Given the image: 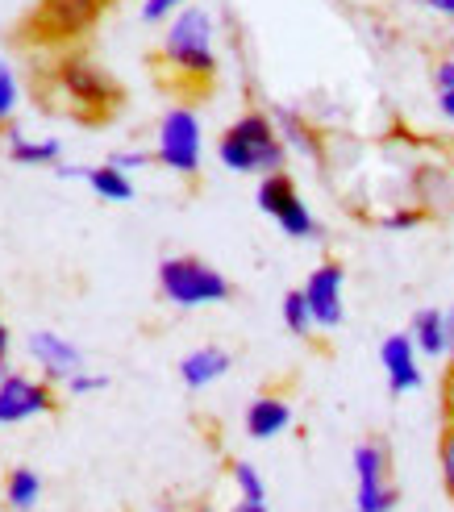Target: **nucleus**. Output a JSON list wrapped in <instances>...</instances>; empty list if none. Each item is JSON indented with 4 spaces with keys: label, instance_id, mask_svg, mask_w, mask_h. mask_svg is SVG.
<instances>
[{
    "label": "nucleus",
    "instance_id": "412c9836",
    "mask_svg": "<svg viewBox=\"0 0 454 512\" xmlns=\"http://www.w3.org/2000/svg\"><path fill=\"white\" fill-rule=\"evenodd\" d=\"M230 475H234V488H238V496H242V500H267L263 475H259V467H255V463H246V458H238V463L230 467Z\"/></svg>",
    "mask_w": 454,
    "mask_h": 512
},
{
    "label": "nucleus",
    "instance_id": "393cba45",
    "mask_svg": "<svg viewBox=\"0 0 454 512\" xmlns=\"http://www.w3.org/2000/svg\"><path fill=\"white\" fill-rule=\"evenodd\" d=\"M105 375H88V371H75L71 379H67V392L71 396H88V392H100V388H105Z\"/></svg>",
    "mask_w": 454,
    "mask_h": 512
},
{
    "label": "nucleus",
    "instance_id": "c85d7f7f",
    "mask_svg": "<svg viewBox=\"0 0 454 512\" xmlns=\"http://www.w3.org/2000/svg\"><path fill=\"white\" fill-rule=\"evenodd\" d=\"M434 88H438V92H450V88H454V59H442V63L434 67Z\"/></svg>",
    "mask_w": 454,
    "mask_h": 512
},
{
    "label": "nucleus",
    "instance_id": "6e6552de",
    "mask_svg": "<svg viewBox=\"0 0 454 512\" xmlns=\"http://www.w3.org/2000/svg\"><path fill=\"white\" fill-rule=\"evenodd\" d=\"M355 479H359V496L355 512H392L400 492L388 483V450L384 442H363L355 450Z\"/></svg>",
    "mask_w": 454,
    "mask_h": 512
},
{
    "label": "nucleus",
    "instance_id": "c9c22d12",
    "mask_svg": "<svg viewBox=\"0 0 454 512\" xmlns=\"http://www.w3.org/2000/svg\"><path fill=\"white\" fill-rule=\"evenodd\" d=\"M200 512H209V508H200Z\"/></svg>",
    "mask_w": 454,
    "mask_h": 512
},
{
    "label": "nucleus",
    "instance_id": "0eeeda50",
    "mask_svg": "<svg viewBox=\"0 0 454 512\" xmlns=\"http://www.w3.org/2000/svg\"><path fill=\"white\" fill-rule=\"evenodd\" d=\"M109 0H42L34 13V30L42 34V42H71L84 38L92 25L100 21Z\"/></svg>",
    "mask_w": 454,
    "mask_h": 512
},
{
    "label": "nucleus",
    "instance_id": "a211bd4d",
    "mask_svg": "<svg viewBox=\"0 0 454 512\" xmlns=\"http://www.w3.org/2000/svg\"><path fill=\"white\" fill-rule=\"evenodd\" d=\"M59 155H63V146L55 138L34 142V138H25L21 130H13V125H9V159L13 163H21V167H46V163H59Z\"/></svg>",
    "mask_w": 454,
    "mask_h": 512
},
{
    "label": "nucleus",
    "instance_id": "1a4fd4ad",
    "mask_svg": "<svg viewBox=\"0 0 454 512\" xmlns=\"http://www.w3.org/2000/svg\"><path fill=\"white\" fill-rule=\"evenodd\" d=\"M46 413H55L50 379H25V375L0 379V425H21V421L46 417Z\"/></svg>",
    "mask_w": 454,
    "mask_h": 512
},
{
    "label": "nucleus",
    "instance_id": "f3484780",
    "mask_svg": "<svg viewBox=\"0 0 454 512\" xmlns=\"http://www.w3.org/2000/svg\"><path fill=\"white\" fill-rule=\"evenodd\" d=\"M409 334L425 358H446V309H417Z\"/></svg>",
    "mask_w": 454,
    "mask_h": 512
},
{
    "label": "nucleus",
    "instance_id": "2f4dec72",
    "mask_svg": "<svg viewBox=\"0 0 454 512\" xmlns=\"http://www.w3.org/2000/svg\"><path fill=\"white\" fill-rule=\"evenodd\" d=\"M425 9H434V13H442V17H454V0H421Z\"/></svg>",
    "mask_w": 454,
    "mask_h": 512
},
{
    "label": "nucleus",
    "instance_id": "6ab92c4d",
    "mask_svg": "<svg viewBox=\"0 0 454 512\" xmlns=\"http://www.w3.org/2000/svg\"><path fill=\"white\" fill-rule=\"evenodd\" d=\"M38 500H42V479H38V471L13 467L9 479H5V504H9L13 512H30Z\"/></svg>",
    "mask_w": 454,
    "mask_h": 512
},
{
    "label": "nucleus",
    "instance_id": "aec40b11",
    "mask_svg": "<svg viewBox=\"0 0 454 512\" xmlns=\"http://www.w3.org/2000/svg\"><path fill=\"white\" fill-rule=\"evenodd\" d=\"M280 313H284V325L292 329L296 338H305L309 329H317V325H313V313H309L305 292H288V296H284V304H280Z\"/></svg>",
    "mask_w": 454,
    "mask_h": 512
},
{
    "label": "nucleus",
    "instance_id": "39448f33",
    "mask_svg": "<svg viewBox=\"0 0 454 512\" xmlns=\"http://www.w3.org/2000/svg\"><path fill=\"white\" fill-rule=\"evenodd\" d=\"M200 155H205V130H200V117L188 105H171L159 121V134H155V159L167 171L192 179L200 171Z\"/></svg>",
    "mask_w": 454,
    "mask_h": 512
},
{
    "label": "nucleus",
    "instance_id": "9b49d317",
    "mask_svg": "<svg viewBox=\"0 0 454 512\" xmlns=\"http://www.w3.org/2000/svg\"><path fill=\"white\" fill-rule=\"evenodd\" d=\"M25 350H30V358L42 367V375L50 383H67L75 371H84V354L75 350L71 338L55 334V329H34L30 342H25Z\"/></svg>",
    "mask_w": 454,
    "mask_h": 512
},
{
    "label": "nucleus",
    "instance_id": "72a5a7b5",
    "mask_svg": "<svg viewBox=\"0 0 454 512\" xmlns=\"http://www.w3.org/2000/svg\"><path fill=\"white\" fill-rule=\"evenodd\" d=\"M9 342H13V338H9V325H5V317H0V358L9 354Z\"/></svg>",
    "mask_w": 454,
    "mask_h": 512
},
{
    "label": "nucleus",
    "instance_id": "9d476101",
    "mask_svg": "<svg viewBox=\"0 0 454 512\" xmlns=\"http://www.w3.org/2000/svg\"><path fill=\"white\" fill-rule=\"evenodd\" d=\"M342 288H346V271L342 263H321L309 279H305V300H309V313L317 329H338L346 317V304H342Z\"/></svg>",
    "mask_w": 454,
    "mask_h": 512
},
{
    "label": "nucleus",
    "instance_id": "ddd939ff",
    "mask_svg": "<svg viewBox=\"0 0 454 512\" xmlns=\"http://www.w3.org/2000/svg\"><path fill=\"white\" fill-rule=\"evenodd\" d=\"M234 367V358L230 350H221V346H196L180 358V379H184V388L192 392H205L213 388L217 379H225V371Z\"/></svg>",
    "mask_w": 454,
    "mask_h": 512
},
{
    "label": "nucleus",
    "instance_id": "dca6fc26",
    "mask_svg": "<svg viewBox=\"0 0 454 512\" xmlns=\"http://www.w3.org/2000/svg\"><path fill=\"white\" fill-rule=\"evenodd\" d=\"M84 184L105 200V204H125L134 200V179L130 171H121L113 163H100V167H84Z\"/></svg>",
    "mask_w": 454,
    "mask_h": 512
},
{
    "label": "nucleus",
    "instance_id": "20e7f679",
    "mask_svg": "<svg viewBox=\"0 0 454 512\" xmlns=\"http://www.w3.org/2000/svg\"><path fill=\"white\" fill-rule=\"evenodd\" d=\"M159 292L175 309H205V304L230 300V279L217 267L192 259V254H171L159 263Z\"/></svg>",
    "mask_w": 454,
    "mask_h": 512
},
{
    "label": "nucleus",
    "instance_id": "cd10ccee",
    "mask_svg": "<svg viewBox=\"0 0 454 512\" xmlns=\"http://www.w3.org/2000/svg\"><path fill=\"white\" fill-rule=\"evenodd\" d=\"M442 417H446V425H454V363L442 375Z\"/></svg>",
    "mask_w": 454,
    "mask_h": 512
},
{
    "label": "nucleus",
    "instance_id": "4468645a",
    "mask_svg": "<svg viewBox=\"0 0 454 512\" xmlns=\"http://www.w3.org/2000/svg\"><path fill=\"white\" fill-rule=\"evenodd\" d=\"M246 433L255 442H271V438H280V433L292 425V404L284 396H255L246 404Z\"/></svg>",
    "mask_w": 454,
    "mask_h": 512
},
{
    "label": "nucleus",
    "instance_id": "e433bc0d",
    "mask_svg": "<svg viewBox=\"0 0 454 512\" xmlns=\"http://www.w3.org/2000/svg\"><path fill=\"white\" fill-rule=\"evenodd\" d=\"M450 163H454V159H450Z\"/></svg>",
    "mask_w": 454,
    "mask_h": 512
},
{
    "label": "nucleus",
    "instance_id": "a878e982",
    "mask_svg": "<svg viewBox=\"0 0 454 512\" xmlns=\"http://www.w3.org/2000/svg\"><path fill=\"white\" fill-rule=\"evenodd\" d=\"M109 163H113V167H121V171H142V167L155 163V155H146V150H117V155H113Z\"/></svg>",
    "mask_w": 454,
    "mask_h": 512
},
{
    "label": "nucleus",
    "instance_id": "7ed1b4c3",
    "mask_svg": "<svg viewBox=\"0 0 454 512\" xmlns=\"http://www.w3.org/2000/svg\"><path fill=\"white\" fill-rule=\"evenodd\" d=\"M55 88L67 96V105L88 117V121H100V117H113L117 105H121V84L105 67H96L92 59H80V55H63L50 71Z\"/></svg>",
    "mask_w": 454,
    "mask_h": 512
},
{
    "label": "nucleus",
    "instance_id": "4be33fe9",
    "mask_svg": "<svg viewBox=\"0 0 454 512\" xmlns=\"http://www.w3.org/2000/svg\"><path fill=\"white\" fill-rule=\"evenodd\" d=\"M17 100H21L17 75H13L9 59L0 55V125H9V121H13V113H17Z\"/></svg>",
    "mask_w": 454,
    "mask_h": 512
},
{
    "label": "nucleus",
    "instance_id": "f257e3e1",
    "mask_svg": "<svg viewBox=\"0 0 454 512\" xmlns=\"http://www.w3.org/2000/svg\"><path fill=\"white\" fill-rule=\"evenodd\" d=\"M217 159L225 163V171L238 175H275L288 163V146L275 130V121L267 113H242L230 130L217 138Z\"/></svg>",
    "mask_w": 454,
    "mask_h": 512
},
{
    "label": "nucleus",
    "instance_id": "5701e85b",
    "mask_svg": "<svg viewBox=\"0 0 454 512\" xmlns=\"http://www.w3.org/2000/svg\"><path fill=\"white\" fill-rule=\"evenodd\" d=\"M438 471H442L446 500L454 504V425H446V429H442V438H438Z\"/></svg>",
    "mask_w": 454,
    "mask_h": 512
},
{
    "label": "nucleus",
    "instance_id": "bb28decb",
    "mask_svg": "<svg viewBox=\"0 0 454 512\" xmlns=\"http://www.w3.org/2000/svg\"><path fill=\"white\" fill-rule=\"evenodd\" d=\"M380 225H384V229H413V225H421V209H396V213H388Z\"/></svg>",
    "mask_w": 454,
    "mask_h": 512
},
{
    "label": "nucleus",
    "instance_id": "c756f323",
    "mask_svg": "<svg viewBox=\"0 0 454 512\" xmlns=\"http://www.w3.org/2000/svg\"><path fill=\"white\" fill-rule=\"evenodd\" d=\"M446 358L454 363V304L446 309Z\"/></svg>",
    "mask_w": 454,
    "mask_h": 512
},
{
    "label": "nucleus",
    "instance_id": "f03ea898",
    "mask_svg": "<svg viewBox=\"0 0 454 512\" xmlns=\"http://www.w3.org/2000/svg\"><path fill=\"white\" fill-rule=\"evenodd\" d=\"M213 17L205 9H180L171 17L163 46H159V59L167 67H175V75L196 84H209L217 75V46H213Z\"/></svg>",
    "mask_w": 454,
    "mask_h": 512
},
{
    "label": "nucleus",
    "instance_id": "423d86ee",
    "mask_svg": "<svg viewBox=\"0 0 454 512\" xmlns=\"http://www.w3.org/2000/svg\"><path fill=\"white\" fill-rule=\"evenodd\" d=\"M259 209L284 229L288 238H296V242H313V238H321V225H317V217L309 213V204L300 200V192H296V184L284 175V171H275V175H263L259 179Z\"/></svg>",
    "mask_w": 454,
    "mask_h": 512
},
{
    "label": "nucleus",
    "instance_id": "f704fd0d",
    "mask_svg": "<svg viewBox=\"0 0 454 512\" xmlns=\"http://www.w3.org/2000/svg\"><path fill=\"white\" fill-rule=\"evenodd\" d=\"M0 379H5V358H0Z\"/></svg>",
    "mask_w": 454,
    "mask_h": 512
},
{
    "label": "nucleus",
    "instance_id": "b1692460",
    "mask_svg": "<svg viewBox=\"0 0 454 512\" xmlns=\"http://www.w3.org/2000/svg\"><path fill=\"white\" fill-rule=\"evenodd\" d=\"M180 5H184V0H146V5H142V21H150V25L171 21L175 13H180Z\"/></svg>",
    "mask_w": 454,
    "mask_h": 512
},
{
    "label": "nucleus",
    "instance_id": "2eb2a0df",
    "mask_svg": "<svg viewBox=\"0 0 454 512\" xmlns=\"http://www.w3.org/2000/svg\"><path fill=\"white\" fill-rule=\"evenodd\" d=\"M271 121H275V130H280V138H284L288 150H296V155L321 163V138H317V130L296 109H275Z\"/></svg>",
    "mask_w": 454,
    "mask_h": 512
},
{
    "label": "nucleus",
    "instance_id": "473e14b6",
    "mask_svg": "<svg viewBox=\"0 0 454 512\" xmlns=\"http://www.w3.org/2000/svg\"><path fill=\"white\" fill-rule=\"evenodd\" d=\"M230 512H267V504H263V500H242V496H238V504H234Z\"/></svg>",
    "mask_w": 454,
    "mask_h": 512
},
{
    "label": "nucleus",
    "instance_id": "7c9ffc66",
    "mask_svg": "<svg viewBox=\"0 0 454 512\" xmlns=\"http://www.w3.org/2000/svg\"><path fill=\"white\" fill-rule=\"evenodd\" d=\"M438 109H442L446 121H454V88L450 92H438Z\"/></svg>",
    "mask_w": 454,
    "mask_h": 512
},
{
    "label": "nucleus",
    "instance_id": "f8f14e48",
    "mask_svg": "<svg viewBox=\"0 0 454 512\" xmlns=\"http://www.w3.org/2000/svg\"><path fill=\"white\" fill-rule=\"evenodd\" d=\"M417 354H421V350H417L413 334H388V338L380 342V363H384V371H388V388H392V396L417 392L421 383H425Z\"/></svg>",
    "mask_w": 454,
    "mask_h": 512
}]
</instances>
